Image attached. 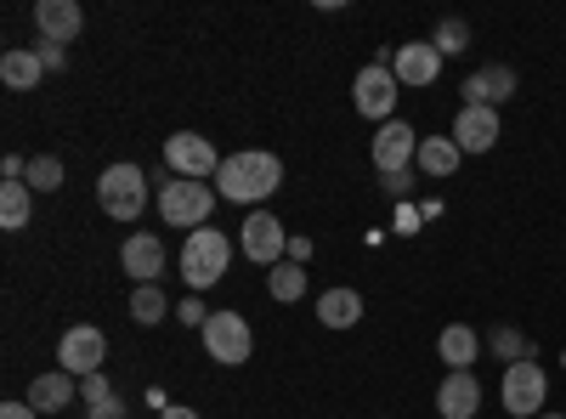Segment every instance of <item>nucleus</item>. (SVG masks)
I'll use <instances>...</instances> for the list:
<instances>
[{
	"label": "nucleus",
	"mask_w": 566,
	"mask_h": 419,
	"mask_svg": "<svg viewBox=\"0 0 566 419\" xmlns=\"http://www.w3.org/2000/svg\"><path fill=\"white\" fill-rule=\"evenodd\" d=\"M397 97H402V80H397L386 63L357 69V80H352V103H357V114H363V119L391 125V119H397Z\"/></svg>",
	"instance_id": "obj_6"
},
{
	"label": "nucleus",
	"mask_w": 566,
	"mask_h": 419,
	"mask_svg": "<svg viewBox=\"0 0 566 419\" xmlns=\"http://www.w3.org/2000/svg\"><path fill=\"white\" fill-rule=\"evenodd\" d=\"M283 261H301L306 266L312 261V239H290V255H283Z\"/></svg>",
	"instance_id": "obj_35"
},
{
	"label": "nucleus",
	"mask_w": 566,
	"mask_h": 419,
	"mask_svg": "<svg viewBox=\"0 0 566 419\" xmlns=\"http://www.w3.org/2000/svg\"><path fill=\"white\" fill-rule=\"evenodd\" d=\"M368 159H374V170H380V176H402L419 159V130L408 119L380 125V130H374V143H368Z\"/></svg>",
	"instance_id": "obj_10"
},
{
	"label": "nucleus",
	"mask_w": 566,
	"mask_h": 419,
	"mask_svg": "<svg viewBox=\"0 0 566 419\" xmlns=\"http://www.w3.org/2000/svg\"><path fill=\"white\" fill-rule=\"evenodd\" d=\"M176 323H187V329H205V323H210V312H205V301H199V295H187V301L176 306Z\"/></svg>",
	"instance_id": "obj_30"
},
{
	"label": "nucleus",
	"mask_w": 566,
	"mask_h": 419,
	"mask_svg": "<svg viewBox=\"0 0 566 419\" xmlns=\"http://www.w3.org/2000/svg\"><path fill=\"white\" fill-rule=\"evenodd\" d=\"M283 188V159L266 148H244V154H227L216 170V193L232 205H266Z\"/></svg>",
	"instance_id": "obj_1"
},
{
	"label": "nucleus",
	"mask_w": 566,
	"mask_h": 419,
	"mask_svg": "<svg viewBox=\"0 0 566 419\" xmlns=\"http://www.w3.org/2000/svg\"><path fill=\"white\" fill-rule=\"evenodd\" d=\"M29 188L34 193H57L63 188V159L57 154H34L29 159Z\"/></svg>",
	"instance_id": "obj_27"
},
{
	"label": "nucleus",
	"mask_w": 566,
	"mask_h": 419,
	"mask_svg": "<svg viewBox=\"0 0 566 419\" xmlns=\"http://www.w3.org/2000/svg\"><path fill=\"white\" fill-rule=\"evenodd\" d=\"M119 266L136 277V284H154V277L165 272V244H159V232H130V239L119 244Z\"/></svg>",
	"instance_id": "obj_16"
},
{
	"label": "nucleus",
	"mask_w": 566,
	"mask_h": 419,
	"mask_svg": "<svg viewBox=\"0 0 566 419\" xmlns=\"http://www.w3.org/2000/svg\"><path fill=\"white\" fill-rule=\"evenodd\" d=\"M391 74H397L408 91H424V85H437V80H442V52H437L431 40H402Z\"/></svg>",
	"instance_id": "obj_13"
},
{
	"label": "nucleus",
	"mask_w": 566,
	"mask_h": 419,
	"mask_svg": "<svg viewBox=\"0 0 566 419\" xmlns=\"http://www.w3.org/2000/svg\"><path fill=\"white\" fill-rule=\"evenodd\" d=\"M560 368H566V352H560Z\"/></svg>",
	"instance_id": "obj_39"
},
{
	"label": "nucleus",
	"mask_w": 566,
	"mask_h": 419,
	"mask_svg": "<svg viewBox=\"0 0 566 419\" xmlns=\"http://www.w3.org/2000/svg\"><path fill=\"white\" fill-rule=\"evenodd\" d=\"M380 419H386V413H380Z\"/></svg>",
	"instance_id": "obj_40"
},
{
	"label": "nucleus",
	"mask_w": 566,
	"mask_h": 419,
	"mask_svg": "<svg viewBox=\"0 0 566 419\" xmlns=\"http://www.w3.org/2000/svg\"><path fill=\"white\" fill-rule=\"evenodd\" d=\"M91 419H125V402L114 397V402H103V408H91Z\"/></svg>",
	"instance_id": "obj_36"
},
{
	"label": "nucleus",
	"mask_w": 566,
	"mask_h": 419,
	"mask_svg": "<svg viewBox=\"0 0 566 419\" xmlns=\"http://www.w3.org/2000/svg\"><path fill=\"white\" fill-rule=\"evenodd\" d=\"M380 188H386L391 199H408V193H413V170H402V176H380Z\"/></svg>",
	"instance_id": "obj_32"
},
{
	"label": "nucleus",
	"mask_w": 566,
	"mask_h": 419,
	"mask_svg": "<svg viewBox=\"0 0 566 419\" xmlns=\"http://www.w3.org/2000/svg\"><path fill=\"white\" fill-rule=\"evenodd\" d=\"M538 419H566V413H549V408H544V413H538Z\"/></svg>",
	"instance_id": "obj_38"
},
{
	"label": "nucleus",
	"mask_w": 566,
	"mask_h": 419,
	"mask_svg": "<svg viewBox=\"0 0 566 419\" xmlns=\"http://www.w3.org/2000/svg\"><path fill=\"white\" fill-rule=\"evenodd\" d=\"M34 52H40V63H45V74H57V69H69V52H63V45H52V40H40V45H34Z\"/></svg>",
	"instance_id": "obj_31"
},
{
	"label": "nucleus",
	"mask_w": 566,
	"mask_h": 419,
	"mask_svg": "<svg viewBox=\"0 0 566 419\" xmlns=\"http://www.w3.org/2000/svg\"><path fill=\"white\" fill-rule=\"evenodd\" d=\"M0 176H7V181H29V159L7 154V159H0Z\"/></svg>",
	"instance_id": "obj_33"
},
{
	"label": "nucleus",
	"mask_w": 566,
	"mask_h": 419,
	"mask_svg": "<svg viewBox=\"0 0 566 419\" xmlns=\"http://www.w3.org/2000/svg\"><path fill=\"white\" fill-rule=\"evenodd\" d=\"M80 29H85L80 0H34V34L40 40L69 45V40H80Z\"/></svg>",
	"instance_id": "obj_14"
},
{
	"label": "nucleus",
	"mask_w": 566,
	"mask_h": 419,
	"mask_svg": "<svg viewBox=\"0 0 566 419\" xmlns=\"http://www.w3.org/2000/svg\"><path fill=\"white\" fill-rule=\"evenodd\" d=\"M266 295L283 301V306L301 301V295H306V266H301V261H277V266L266 272Z\"/></svg>",
	"instance_id": "obj_24"
},
{
	"label": "nucleus",
	"mask_w": 566,
	"mask_h": 419,
	"mask_svg": "<svg viewBox=\"0 0 566 419\" xmlns=\"http://www.w3.org/2000/svg\"><path fill=\"white\" fill-rule=\"evenodd\" d=\"M80 402H85V408H103V402H114L108 375H91V380H80Z\"/></svg>",
	"instance_id": "obj_29"
},
{
	"label": "nucleus",
	"mask_w": 566,
	"mask_h": 419,
	"mask_svg": "<svg viewBox=\"0 0 566 419\" xmlns=\"http://www.w3.org/2000/svg\"><path fill=\"white\" fill-rule=\"evenodd\" d=\"M499 402L510 408V419H538L544 402H549V375H544V363H538V357L510 363V368H504V386H499Z\"/></svg>",
	"instance_id": "obj_5"
},
{
	"label": "nucleus",
	"mask_w": 566,
	"mask_h": 419,
	"mask_svg": "<svg viewBox=\"0 0 566 419\" xmlns=\"http://www.w3.org/2000/svg\"><path fill=\"white\" fill-rule=\"evenodd\" d=\"M239 250L255 261V266H277L283 255H290V232H283V221L272 216V210H250L244 221H239Z\"/></svg>",
	"instance_id": "obj_8"
},
{
	"label": "nucleus",
	"mask_w": 566,
	"mask_h": 419,
	"mask_svg": "<svg viewBox=\"0 0 566 419\" xmlns=\"http://www.w3.org/2000/svg\"><path fill=\"white\" fill-rule=\"evenodd\" d=\"M437 357L448 363V375H470L482 357V335L470 329V323H448V329L437 335Z\"/></svg>",
	"instance_id": "obj_18"
},
{
	"label": "nucleus",
	"mask_w": 566,
	"mask_h": 419,
	"mask_svg": "<svg viewBox=\"0 0 566 419\" xmlns=\"http://www.w3.org/2000/svg\"><path fill=\"white\" fill-rule=\"evenodd\" d=\"M29 210H34V188H29V181H0V227H7V232L29 227Z\"/></svg>",
	"instance_id": "obj_23"
},
{
	"label": "nucleus",
	"mask_w": 566,
	"mask_h": 419,
	"mask_svg": "<svg viewBox=\"0 0 566 419\" xmlns=\"http://www.w3.org/2000/svg\"><path fill=\"white\" fill-rule=\"evenodd\" d=\"M482 408V380L476 375H442L437 386V413L442 419H476Z\"/></svg>",
	"instance_id": "obj_19"
},
{
	"label": "nucleus",
	"mask_w": 566,
	"mask_h": 419,
	"mask_svg": "<svg viewBox=\"0 0 566 419\" xmlns=\"http://www.w3.org/2000/svg\"><path fill=\"white\" fill-rule=\"evenodd\" d=\"M459 159H464V154H459L453 136H419V159H413V165H419L424 181H448V176L459 170Z\"/></svg>",
	"instance_id": "obj_20"
},
{
	"label": "nucleus",
	"mask_w": 566,
	"mask_h": 419,
	"mask_svg": "<svg viewBox=\"0 0 566 419\" xmlns=\"http://www.w3.org/2000/svg\"><path fill=\"white\" fill-rule=\"evenodd\" d=\"M154 181H159V216H165V227L199 232L210 221V210H216V188H210V181H187V176L170 181V170L154 176Z\"/></svg>",
	"instance_id": "obj_3"
},
{
	"label": "nucleus",
	"mask_w": 566,
	"mask_h": 419,
	"mask_svg": "<svg viewBox=\"0 0 566 419\" xmlns=\"http://www.w3.org/2000/svg\"><path fill=\"white\" fill-rule=\"evenodd\" d=\"M0 80H7V91H34V85L45 80L40 52H29V45H12V52L0 57Z\"/></svg>",
	"instance_id": "obj_22"
},
{
	"label": "nucleus",
	"mask_w": 566,
	"mask_h": 419,
	"mask_svg": "<svg viewBox=\"0 0 566 419\" xmlns=\"http://www.w3.org/2000/svg\"><path fill=\"white\" fill-rule=\"evenodd\" d=\"M232 266V239L221 227H199V232H187V244H181V277H187V290H210L221 284Z\"/></svg>",
	"instance_id": "obj_2"
},
{
	"label": "nucleus",
	"mask_w": 566,
	"mask_h": 419,
	"mask_svg": "<svg viewBox=\"0 0 566 419\" xmlns=\"http://www.w3.org/2000/svg\"><path fill=\"white\" fill-rule=\"evenodd\" d=\"M159 419H199V413H193V408H181V402H165Z\"/></svg>",
	"instance_id": "obj_37"
},
{
	"label": "nucleus",
	"mask_w": 566,
	"mask_h": 419,
	"mask_svg": "<svg viewBox=\"0 0 566 419\" xmlns=\"http://www.w3.org/2000/svg\"><path fill=\"white\" fill-rule=\"evenodd\" d=\"M431 45H437L442 57L470 52V23H464V18H442V23H437V34H431Z\"/></svg>",
	"instance_id": "obj_28"
},
{
	"label": "nucleus",
	"mask_w": 566,
	"mask_h": 419,
	"mask_svg": "<svg viewBox=\"0 0 566 419\" xmlns=\"http://www.w3.org/2000/svg\"><path fill=\"white\" fill-rule=\"evenodd\" d=\"M459 91H464V103H476V108H499V103L515 97V69L510 63H488L476 74H464Z\"/></svg>",
	"instance_id": "obj_15"
},
{
	"label": "nucleus",
	"mask_w": 566,
	"mask_h": 419,
	"mask_svg": "<svg viewBox=\"0 0 566 419\" xmlns=\"http://www.w3.org/2000/svg\"><path fill=\"white\" fill-rule=\"evenodd\" d=\"M130 317L142 323V329H154V323H165V317H170L165 290H159V284H136V290H130Z\"/></svg>",
	"instance_id": "obj_25"
},
{
	"label": "nucleus",
	"mask_w": 566,
	"mask_h": 419,
	"mask_svg": "<svg viewBox=\"0 0 566 419\" xmlns=\"http://www.w3.org/2000/svg\"><path fill=\"white\" fill-rule=\"evenodd\" d=\"M448 136L459 143V154H493V148H499V136H504L499 108H476V103H464Z\"/></svg>",
	"instance_id": "obj_12"
},
{
	"label": "nucleus",
	"mask_w": 566,
	"mask_h": 419,
	"mask_svg": "<svg viewBox=\"0 0 566 419\" xmlns=\"http://www.w3.org/2000/svg\"><path fill=\"white\" fill-rule=\"evenodd\" d=\"M317 323H323V329H357V323H363V295L357 290H323L317 295Z\"/></svg>",
	"instance_id": "obj_21"
},
{
	"label": "nucleus",
	"mask_w": 566,
	"mask_h": 419,
	"mask_svg": "<svg viewBox=\"0 0 566 419\" xmlns=\"http://www.w3.org/2000/svg\"><path fill=\"white\" fill-rule=\"evenodd\" d=\"M0 419H40L29 402H0Z\"/></svg>",
	"instance_id": "obj_34"
},
{
	"label": "nucleus",
	"mask_w": 566,
	"mask_h": 419,
	"mask_svg": "<svg viewBox=\"0 0 566 419\" xmlns=\"http://www.w3.org/2000/svg\"><path fill=\"white\" fill-rule=\"evenodd\" d=\"M165 170H176L187 181H205V176L221 170V159L199 130H176V136H165Z\"/></svg>",
	"instance_id": "obj_11"
},
{
	"label": "nucleus",
	"mask_w": 566,
	"mask_h": 419,
	"mask_svg": "<svg viewBox=\"0 0 566 419\" xmlns=\"http://www.w3.org/2000/svg\"><path fill=\"white\" fill-rule=\"evenodd\" d=\"M199 335H205L210 363H221V368H239L255 352V335H250V317L244 312H210V323H205Z\"/></svg>",
	"instance_id": "obj_7"
},
{
	"label": "nucleus",
	"mask_w": 566,
	"mask_h": 419,
	"mask_svg": "<svg viewBox=\"0 0 566 419\" xmlns=\"http://www.w3.org/2000/svg\"><path fill=\"white\" fill-rule=\"evenodd\" d=\"M74 391H80V380L74 375H63V368H45V375H34L29 380V408L45 419V413H63V408H74Z\"/></svg>",
	"instance_id": "obj_17"
},
{
	"label": "nucleus",
	"mask_w": 566,
	"mask_h": 419,
	"mask_svg": "<svg viewBox=\"0 0 566 419\" xmlns=\"http://www.w3.org/2000/svg\"><path fill=\"white\" fill-rule=\"evenodd\" d=\"M488 346H493V357L510 368V363H527V357H538V346L522 335V329H493L488 335Z\"/></svg>",
	"instance_id": "obj_26"
},
{
	"label": "nucleus",
	"mask_w": 566,
	"mask_h": 419,
	"mask_svg": "<svg viewBox=\"0 0 566 419\" xmlns=\"http://www.w3.org/2000/svg\"><path fill=\"white\" fill-rule=\"evenodd\" d=\"M148 170H136V165H108L103 176H97V205H103V216H114V221H136L142 210H148Z\"/></svg>",
	"instance_id": "obj_4"
},
{
	"label": "nucleus",
	"mask_w": 566,
	"mask_h": 419,
	"mask_svg": "<svg viewBox=\"0 0 566 419\" xmlns=\"http://www.w3.org/2000/svg\"><path fill=\"white\" fill-rule=\"evenodd\" d=\"M103 357H108V335L91 329V323H80V329H69L57 341V368H63V375H74V380L103 375Z\"/></svg>",
	"instance_id": "obj_9"
}]
</instances>
